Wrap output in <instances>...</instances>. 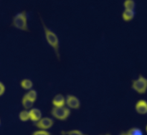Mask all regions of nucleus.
Returning a JSON list of instances; mask_svg holds the SVG:
<instances>
[{"label":"nucleus","instance_id":"nucleus-1","mask_svg":"<svg viewBox=\"0 0 147 135\" xmlns=\"http://www.w3.org/2000/svg\"><path fill=\"white\" fill-rule=\"evenodd\" d=\"M43 30H44L45 36L46 41L50 47L53 48L54 50V52L55 54L56 57H57L58 59H60V40H59L57 34L49 29L44 23L42 22Z\"/></svg>","mask_w":147,"mask_h":135},{"label":"nucleus","instance_id":"nucleus-2","mask_svg":"<svg viewBox=\"0 0 147 135\" xmlns=\"http://www.w3.org/2000/svg\"><path fill=\"white\" fill-rule=\"evenodd\" d=\"M12 25L14 28L24 31H28V19L27 13L26 11L19 12L14 17L12 20Z\"/></svg>","mask_w":147,"mask_h":135},{"label":"nucleus","instance_id":"nucleus-3","mask_svg":"<svg viewBox=\"0 0 147 135\" xmlns=\"http://www.w3.org/2000/svg\"><path fill=\"white\" fill-rule=\"evenodd\" d=\"M132 90L138 94H144L147 90V80L143 75H139L136 80H133L131 84Z\"/></svg>","mask_w":147,"mask_h":135},{"label":"nucleus","instance_id":"nucleus-4","mask_svg":"<svg viewBox=\"0 0 147 135\" xmlns=\"http://www.w3.org/2000/svg\"><path fill=\"white\" fill-rule=\"evenodd\" d=\"M70 110L66 106L65 107H53L51 110V114L54 118L60 121H65L67 120L70 115Z\"/></svg>","mask_w":147,"mask_h":135},{"label":"nucleus","instance_id":"nucleus-5","mask_svg":"<svg viewBox=\"0 0 147 135\" xmlns=\"http://www.w3.org/2000/svg\"><path fill=\"white\" fill-rule=\"evenodd\" d=\"M81 103L78 97L72 94H67L65 97V106L70 110H78Z\"/></svg>","mask_w":147,"mask_h":135},{"label":"nucleus","instance_id":"nucleus-6","mask_svg":"<svg viewBox=\"0 0 147 135\" xmlns=\"http://www.w3.org/2000/svg\"><path fill=\"white\" fill-rule=\"evenodd\" d=\"M36 127H37L40 130H47L51 128L54 124V120L53 119L50 118L48 117H42L39 121L34 123Z\"/></svg>","mask_w":147,"mask_h":135},{"label":"nucleus","instance_id":"nucleus-7","mask_svg":"<svg viewBox=\"0 0 147 135\" xmlns=\"http://www.w3.org/2000/svg\"><path fill=\"white\" fill-rule=\"evenodd\" d=\"M135 110L141 115L147 114V102L145 100H140L135 104Z\"/></svg>","mask_w":147,"mask_h":135},{"label":"nucleus","instance_id":"nucleus-8","mask_svg":"<svg viewBox=\"0 0 147 135\" xmlns=\"http://www.w3.org/2000/svg\"><path fill=\"white\" fill-rule=\"evenodd\" d=\"M29 114H30V120H31L34 123L37 122V121H39L42 117L41 110L38 108L32 107V108L29 110Z\"/></svg>","mask_w":147,"mask_h":135},{"label":"nucleus","instance_id":"nucleus-9","mask_svg":"<svg viewBox=\"0 0 147 135\" xmlns=\"http://www.w3.org/2000/svg\"><path fill=\"white\" fill-rule=\"evenodd\" d=\"M52 104H53V107H65V97L61 94H56L52 100Z\"/></svg>","mask_w":147,"mask_h":135},{"label":"nucleus","instance_id":"nucleus-10","mask_svg":"<svg viewBox=\"0 0 147 135\" xmlns=\"http://www.w3.org/2000/svg\"><path fill=\"white\" fill-rule=\"evenodd\" d=\"M135 15H136V12L135 10H128L124 9V11L122 13V19L123 21H131L134 19Z\"/></svg>","mask_w":147,"mask_h":135},{"label":"nucleus","instance_id":"nucleus-11","mask_svg":"<svg viewBox=\"0 0 147 135\" xmlns=\"http://www.w3.org/2000/svg\"><path fill=\"white\" fill-rule=\"evenodd\" d=\"M20 86L23 90L28 91V90H32L33 87V82L30 79H23L20 82Z\"/></svg>","mask_w":147,"mask_h":135},{"label":"nucleus","instance_id":"nucleus-12","mask_svg":"<svg viewBox=\"0 0 147 135\" xmlns=\"http://www.w3.org/2000/svg\"><path fill=\"white\" fill-rule=\"evenodd\" d=\"M37 96H38V94H37V92L36 91V90L32 89V90H28V91H27V92L24 94V97H25L26 98L31 100L32 102H33L34 103L36 102V100H37Z\"/></svg>","mask_w":147,"mask_h":135},{"label":"nucleus","instance_id":"nucleus-13","mask_svg":"<svg viewBox=\"0 0 147 135\" xmlns=\"http://www.w3.org/2000/svg\"><path fill=\"white\" fill-rule=\"evenodd\" d=\"M21 103L22 105V107H24V109L25 110H30V109L32 108L33 106H34V102H32L31 100H28L27 98H26L24 96H23L22 98Z\"/></svg>","mask_w":147,"mask_h":135},{"label":"nucleus","instance_id":"nucleus-14","mask_svg":"<svg viewBox=\"0 0 147 135\" xmlns=\"http://www.w3.org/2000/svg\"><path fill=\"white\" fill-rule=\"evenodd\" d=\"M136 6V2L134 0H125L123 2V7L125 9L135 10Z\"/></svg>","mask_w":147,"mask_h":135},{"label":"nucleus","instance_id":"nucleus-15","mask_svg":"<svg viewBox=\"0 0 147 135\" xmlns=\"http://www.w3.org/2000/svg\"><path fill=\"white\" fill-rule=\"evenodd\" d=\"M19 119L20 121L25 122L30 120V114H29V110H22L19 113Z\"/></svg>","mask_w":147,"mask_h":135},{"label":"nucleus","instance_id":"nucleus-16","mask_svg":"<svg viewBox=\"0 0 147 135\" xmlns=\"http://www.w3.org/2000/svg\"><path fill=\"white\" fill-rule=\"evenodd\" d=\"M128 135H144V132L140 128L138 127H133L131 128L129 131L126 132Z\"/></svg>","mask_w":147,"mask_h":135},{"label":"nucleus","instance_id":"nucleus-17","mask_svg":"<svg viewBox=\"0 0 147 135\" xmlns=\"http://www.w3.org/2000/svg\"><path fill=\"white\" fill-rule=\"evenodd\" d=\"M62 134L64 135H87L78 130H73L67 132H62Z\"/></svg>","mask_w":147,"mask_h":135},{"label":"nucleus","instance_id":"nucleus-18","mask_svg":"<svg viewBox=\"0 0 147 135\" xmlns=\"http://www.w3.org/2000/svg\"><path fill=\"white\" fill-rule=\"evenodd\" d=\"M32 135H51V133L47 131V130H40L34 131V132H32Z\"/></svg>","mask_w":147,"mask_h":135},{"label":"nucleus","instance_id":"nucleus-19","mask_svg":"<svg viewBox=\"0 0 147 135\" xmlns=\"http://www.w3.org/2000/svg\"><path fill=\"white\" fill-rule=\"evenodd\" d=\"M6 91V87L2 82L0 81V97L4 95Z\"/></svg>","mask_w":147,"mask_h":135},{"label":"nucleus","instance_id":"nucleus-20","mask_svg":"<svg viewBox=\"0 0 147 135\" xmlns=\"http://www.w3.org/2000/svg\"><path fill=\"white\" fill-rule=\"evenodd\" d=\"M119 135H128V134H126V133H124V132H123V133H121V134H119Z\"/></svg>","mask_w":147,"mask_h":135},{"label":"nucleus","instance_id":"nucleus-21","mask_svg":"<svg viewBox=\"0 0 147 135\" xmlns=\"http://www.w3.org/2000/svg\"><path fill=\"white\" fill-rule=\"evenodd\" d=\"M0 126H1V120H0Z\"/></svg>","mask_w":147,"mask_h":135},{"label":"nucleus","instance_id":"nucleus-22","mask_svg":"<svg viewBox=\"0 0 147 135\" xmlns=\"http://www.w3.org/2000/svg\"><path fill=\"white\" fill-rule=\"evenodd\" d=\"M106 135H111V134H106Z\"/></svg>","mask_w":147,"mask_h":135}]
</instances>
